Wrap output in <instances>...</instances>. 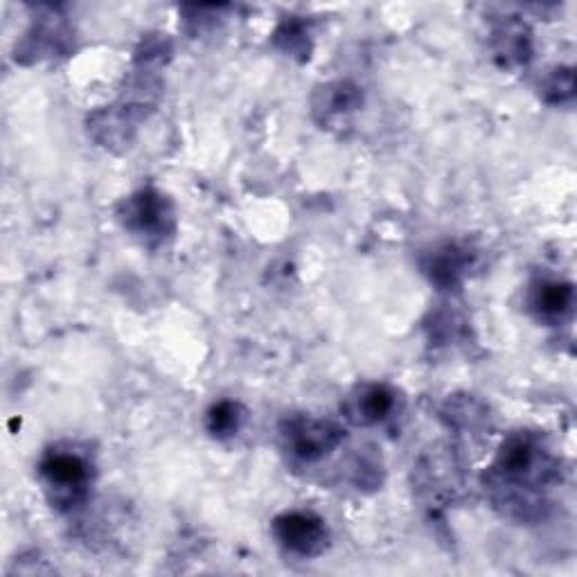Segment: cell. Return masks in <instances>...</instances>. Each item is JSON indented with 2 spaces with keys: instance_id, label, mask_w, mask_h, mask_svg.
Returning a JSON list of instances; mask_svg holds the SVG:
<instances>
[{
  "instance_id": "obj_11",
  "label": "cell",
  "mask_w": 577,
  "mask_h": 577,
  "mask_svg": "<svg viewBox=\"0 0 577 577\" xmlns=\"http://www.w3.org/2000/svg\"><path fill=\"white\" fill-rule=\"evenodd\" d=\"M244 420H246V411L242 409L239 402L222 400L213 404L211 411L206 413V429L217 440H231L239 433V429L244 427Z\"/></svg>"
},
{
  "instance_id": "obj_13",
  "label": "cell",
  "mask_w": 577,
  "mask_h": 577,
  "mask_svg": "<svg viewBox=\"0 0 577 577\" xmlns=\"http://www.w3.org/2000/svg\"><path fill=\"white\" fill-rule=\"evenodd\" d=\"M575 92V77H573V70H555L548 79H546V86H544V95L548 102H564V100H570Z\"/></svg>"
},
{
  "instance_id": "obj_6",
  "label": "cell",
  "mask_w": 577,
  "mask_h": 577,
  "mask_svg": "<svg viewBox=\"0 0 577 577\" xmlns=\"http://www.w3.org/2000/svg\"><path fill=\"white\" fill-rule=\"evenodd\" d=\"M473 262V255L469 248L447 242L436 246L431 253L424 255L422 268L429 275V280L440 288H453L462 282V277L469 273Z\"/></svg>"
},
{
  "instance_id": "obj_12",
  "label": "cell",
  "mask_w": 577,
  "mask_h": 577,
  "mask_svg": "<svg viewBox=\"0 0 577 577\" xmlns=\"http://www.w3.org/2000/svg\"><path fill=\"white\" fill-rule=\"evenodd\" d=\"M275 46L286 52L288 57H310V35L305 30V23L288 19L284 21L275 32Z\"/></svg>"
},
{
  "instance_id": "obj_3",
  "label": "cell",
  "mask_w": 577,
  "mask_h": 577,
  "mask_svg": "<svg viewBox=\"0 0 577 577\" xmlns=\"http://www.w3.org/2000/svg\"><path fill=\"white\" fill-rule=\"evenodd\" d=\"M280 433L284 449L299 462H319L336 451L345 440V431L336 422L307 415L284 420Z\"/></svg>"
},
{
  "instance_id": "obj_5",
  "label": "cell",
  "mask_w": 577,
  "mask_h": 577,
  "mask_svg": "<svg viewBox=\"0 0 577 577\" xmlns=\"http://www.w3.org/2000/svg\"><path fill=\"white\" fill-rule=\"evenodd\" d=\"M273 535L286 552L299 557H316L327 548L330 541L325 521L314 512L303 510L280 515L273 521Z\"/></svg>"
},
{
  "instance_id": "obj_4",
  "label": "cell",
  "mask_w": 577,
  "mask_h": 577,
  "mask_svg": "<svg viewBox=\"0 0 577 577\" xmlns=\"http://www.w3.org/2000/svg\"><path fill=\"white\" fill-rule=\"evenodd\" d=\"M120 219L127 231L151 242H163L174 233L176 217L172 202L158 189L145 187L120 206Z\"/></svg>"
},
{
  "instance_id": "obj_7",
  "label": "cell",
  "mask_w": 577,
  "mask_h": 577,
  "mask_svg": "<svg viewBox=\"0 0 577 577\" xmlns=\"http://www.w3.org/2000/svg\"><path fill=\"white\" fill-rule=\"evenodd\" d=\"M398 409V393L387 387V383H368V387L359 389L356 398H352V420L365 427L381 424L389 418H393Z\"/></svg>"
},
{
  "instance_id": "obj_10",
  "label": "cell",
  "mask_w": 577,
  "mask_h": 577,
  "mask_svg": "<svg viewBox=\"0 0 577 577\" xmlns=\"http://www.w3.org/2000/svg\"><path fill=\"white\" fill-rule=\"evenodd\" d=\"M361 102H363V95L356 86L348 81H339L323 88L321 100H316V114H323V120L330 123L334 118H343L356 111Z\"/></svg>"
},
{
  "instance_id": "obj_8",
  "label": "cell",
  "mask_w": 577,
  "mask_h": 577,
  "mask_svg": "<svg viewBox=\"0 0 577 577\" xmlns=\"http://www.w3.org/2000/svg\"><path fill=\"white\" fill-rule=\"evenodd\" d=\"M492 50L503 68L526 66L532 55L528 28L515 19L503 21L492 35Z\"/></svg>"
},
{
  "instance_id": "obj_2",
  "label": "cell",
  "mask_w": 577,
  "mask_h": 577,
  "mask_svg": "<svg viewBox=\"0 0 577 577\" xmlns=\"http://www.w3.org/2000/svg\"><path fill=\"white\" fill-rule=\"evenodd\" d=\"M92 460L75 444H57L48 449L39 462V478L52 508L70 512L79 508L90 492Z\"/></svg>"
},
{
  "instance_id": "obj_1",
  "label": "cell",
  "mask_w": 577,
  "mask_h": 577,
  "mask_svg": "<svg viewBox=\"0 0 577 577\" xmlns=\"http://www.w3.org/2000/svg\"><path fill=\"white\" fill-rule=\"evenodd\" d=\"M555 478L557 462L544 442L532 433H512L490 467L488 490L503 515L535 521L544 515V490Z\"/></svg>"
},
{
  "instance_id": "obj_9",
  "label": "cell",
  "mask_w": 577,
  "mask_h": 577,
  "mask_svg": "<svg viewBox=\"0 0 577 577\" xmlns=\"http://www.w3.org/2000/svg\"><path fill=\"white\" fill-rule=\"evenodd\" d=\"M573 307V286L559 280H544L532 286L530 292V310L539 321L557 323Z\"/></svg>"
}]
</instances>
